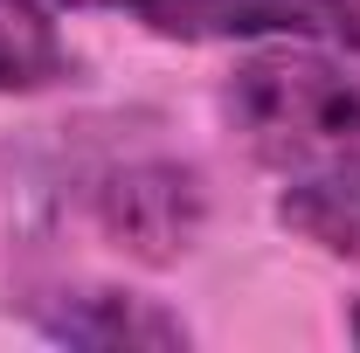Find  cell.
Wrapping results in <instances>:
<instances>
[{"label": "cell", "mask_w": 360, "mask_h": 353, "mask_svg": "<svg viewBox=\"0 0 360 353\" xmlns=\"http://www.w3.org/2000/svg\"><path fill=\"white\" fill-rule=\"evenodd\" d=\"M229 125L277 174H360V77L312 42H270L229 77Z\"/></svg>", "instance_id": "1"}, {"label": "cell", "mask_w": 360, "mask_h": 353, "mask_svg": "<svg viewBox=\"0 0 360 353\" xmlns=\"http://www.w3.org/2000/svg\"><path fill=\"white\" fill-rule=\"evenodd\" d=\"M277 222L340 264H360V174H291L277 194Z\"/></svg>", "instance_id": "5"}, {"label": "cell", "mask_w": 360, "mask_h": 353, "mask_svg": "<svg viewBox=\"0 0 360 353\" xmlns=\"http://www.w3.org/2000/svg\"><path fill=\"white\" fill-rule=\"evenodd\" d=\"M90 215L111 250H125L139 264H174L194 250V236L208 222V187L180 160H125V167L97 174Z\"/></svg>", "instance_id": "3"}, {"label": "cell", "mask_w": 360, "mask_h": 353, "mask_svg": "<svg viewBox=\"0 0 360 353\" xmlns=\"http://www.w3.org/2000/svg\"><path fill=\"white\" fill-rule=\"evenodd\" d=\"M118 7L167 42H312L360 56V0H63Z\"/></svg>", "instance_id": "2"}, {"label": "cell", "mask_w": 360, "mask_h": 353, "mask_svg": "<svg viewBox=\"0 0 360 353\" xmlns=\"http://www.w3.org/2000/svg\"><path fill=\"white\" fill-rule=\"evenodd\" d=\"M77 70V56L63 42L49 0H0V97L14 90H49Z\"/></svg>", "instance_id": "6"}, {"label": "cell", "mask_w": 360, "mask_h": 353, "mask_svg": "<svg viewBox=\"0 0 360 353\" xmlns=\"http://www.w3.org/2000/svg\"><path fill=\"white\" fill-rule=\"evenodd\" d=\"M28 319L42 326L56 347H90V353H118V347H187L194 333L180 326L167 305L118 291V284H70L28 298Z\"/></svg>", "instance_id": "4"}]
</instances>
